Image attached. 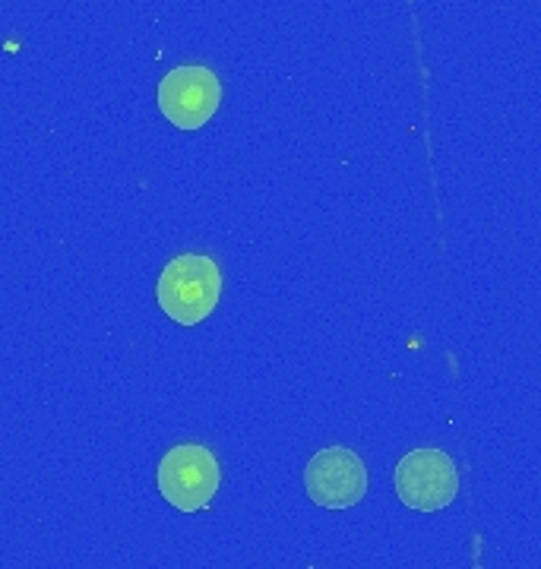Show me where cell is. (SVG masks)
Instances as JSON below:
<instances>
[{"mask_svg": "<svg viewBox=\"0 0 541 569\" xmlns=\"http://www.w3.org/2000/svg\"><path fill=\"white\" fill-rule=\"evenodd\" d=\"M222 295L219 266L203 253H184L165 266L159 276V305L161 310L180 326L203 323Z\"/></svg>", "mask_w": 541, "mask_h": 569, "instance_id": "obj_1", "label": "cell"}, {"mask_svg": "<svg viewBox=\"0 0 541 569\" xmlns=\"http://www.w3.org/2000/svg\"><path fill=\"white\" fill-rule=\"evenodd\" d=\"M161 497L180 512H197L213 503L219 490V462L200 443L175 447L159 466Z\"/></svg>", "mask_w": 541, "mask_h": 569, "instance_id": "obj_2", "label": "cell"}, {"mask_svg": "<svg viewBox=\"0 0 541 569\" xmlns=\"http://www.w3.org/2000/svg\"><path fill=\"white\" fill-rule=\"evenodd\" d=\"M396 493L419 512L450 507L460 493L456 462L441 449H415L396 466Z\"/></svg>", "mask_w": 541, "mask_h": 569, "instance_id": "obj_3", "label": "cell"}, {"mask_svg": "<svg viewBox=\"0 0 541 569\" xmlns=\"http://www.w3.org/2000/svg\"><path fill=\"white\" fill-rule=\"evenodd\" d=\"M304 490L323 509H348L367 493V468L352 449H321L304 468Z\"/></svg>", "mask_w": 541, "mask_h": 569, "instance_id": "obj_4", "label": "cell"}, {"mask_svg": "<svg viewBox=\"0 0 541 569\" xmlns=\"http://www.w3.org/2000/svg\"><path fill=\"white\" fill-rule=\"evenodd\" d=\"M222 86L206 67H178L159 86V108L180 130H200L216 114Z\"/></svg>", "mask_w": 541, "mask_h": 569, "instance_id": "obj_5", "label": "cell"}]
</instances>
